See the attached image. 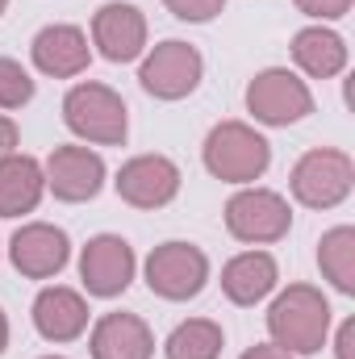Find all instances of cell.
Instances as JSON below:
<instances>
[{"mask_svg":"<svg viewBox=\"0 0 355 359\" xmlns=\"http://www.w3.org/2000/svg\"><path fill=\"white\" fill-rule=\"evenodd\" d=\"M267 334L288 355H318L330 334V301L314 284H288L267 309Z\"/></svg>","mask_w":355,"mask_h":359,"instance_id":"6da1fadb","label":"cell"},{"mask_svg":"<svg viewBox=\"0 0 355 359\" xmlns=\"http://www.w3.org/2000/svg\"><path fill=\"white\" fill-rule=\"evenodd\" d=\"M201 159H205L209 176L222 180V184H255L272 163V147L255 126L222 121V126L209 130V138L201 147Z\"/></svg>","mask_w":355,"mask_h":359,"instance_id":"7a4b0ae2","label":"cell"},{"mask_svg":"<svg viewBox=\"0 0 355 359\" xmlns=\"http://www.w3.org/2000/svg\"><path fill=\"white\" fill-rule=\"evenodd\" d=\"M63 121L76 138H84L92 147H121L130 134L126 100L109 84H96V80H84L63 96Z\"/></svg>","mask_w":355,"mask_h":359,"instance_id":"3957f363","label":"cell"},{"mask_svg":"<svg viewBox=\"0 0 355 359\" xmlns=\"http://www.w3.org/2000/svg\"><path fill=\"white\" fill-rule=\"evenodd\" d=\"M293 196L305 205V209H335L351 196L355 188V163L347 151H335V147H318V151H305L288 176Z\"/></svg>","mask_w":355,"mask_h":359,"instance_id":"277c9868","label":"cell"},{"mask_svg":"<svg viewBox=\"0 0 355 359\" xmlns=\"http://www.w3.org/2000/svg\"><path fill=\"white\" fill-rule=\"evenodd\" d=\"M288 226H293V209L272 188H243L226 201V230L247 247L280 243L288 234Z\"/></svg>","mask_w":355,"mask_h":359,"instance_id":"5b68a950","label":"cell"},{"mask_svg":"<svg viewBox=\"0 0 355 359\" xmlns=\"http://www.w3.org/2000/svg\"><path fill=\"white\" fill-rule=\"evenodd\" d=\"M247 113L260 126H297L314 113V92L288 67H267L247 84Z\"/></svg>","mask_w":355,"mask_h":359,"instance_id":"8992f818","label":"cell"},{"mask_svg":"<svg viewBox=\"0 0 355 359\" xmlns=\"http://www.w3.org/2000/svg\"><path fill=\"white\" fill-rule=\"evenodd\" d=\"M201 76H205L201 50L188 46V42H180V38L159 42L142 59V67H138V84L155 100H184V96H192L196 84H201Z\"/></svg>","mask_w":355,"mask_h":359,"instance_id":"52a82bcc","label":"cell"},{"mask_svg":"<svg viewBox=\"0 0 355 359\" xmlns=\"http://www.w3.org/2000/svg\"><path fill=\"white\" fill-rule=\"evenodd\" d=\"M209 284V255L192 243H163L147 255V288L163 301H192Z\"/></svg>","mask_w":355,"mask_h":359,"instance_id":"ba28073f","label":"cell"},{"mask_svg":"<svg viewBox=\"0 0 355 359\" xmlns=\"http://www.w3.org/2000/svg\"><path fill=\"white\" fill-rule=\"evenodd\" d=\"M113 188L134 209H163L180 192V168L168 155H134V159L121 163Z\"/></svg>","mask_w":355,"mask_h":359,"instance_id":"9c48e42d","label":"cell"},{"mask_svg":"<svg viewBox=\"0 0 355 359\" xmlns=\"http://www.w3.org/2000/svg\"><path fill=\"white\" fill-rule=\"evenodd\" d=\"M134 247L117 234H96L88 238V247L80 251V280L88 288V297H121L134 280Z\"/></svg>","mask_w":355,"mask_h":359,"instance_id":"30bf717a","label":"cell"},{"mask_svg":"<svg viewBox=\"0 0 355 359\" xmlns=\"http://www.w3.org/2000/svg\"><path fill=\"white\" fill-rule=\"evenodd\" d=\"M92 42L109 63H134L147 50V17L130 0H109L92 13Z\"/></svg>","mask_w":355,"mask_h":359,"instance_id":"8fae6325","label":"cell"},{"mask_svg":"<svg viewBox=\"0 0 355 359\" xmlns=\"http://www.w3.org/2000/svg\"><path fill=\"white\" fill-rule=\"evenodd\" d=\"M8 259H13V268L21 271L25 280H51V276H59L67 268L72 238L59 226H51V222H29V226H21L13 234Z\"/></svg>","mask_w":355,"mask_h":359,"instance_id":"7c38bea8","label":"cell"},{"mask_svg":"<svg viewBox=\"0 0 355 359\" xmlns=\"http://www.w3.org/2000/svg\"><path fill=\"white\" fill-rule=\"evenodd\" d=\"M42 172L55 201H67V205H84L105 188V159L88 147H55Z\"/></svg>","mask_w":355,"mask_h":359,"instance_id":"4fadbf2b","label":"cell"},{"mask_svg":"<svg viewBox=\"0 0 355 359\" xmlns=\"http://www.w3.org/2000/svg\"><path fill=\"white\" fill-rule=\"evenodd\" d=\"M29 59L42 76H55V80H72L80 72H88L92 50H88V34L80 25H46L38 29L34 46H29Z\"/></svg>","mask_w":355,"mask_h":359,"instance_id":"5bb4252c","label":"cell"},{"mask_svg":"<svg viewBox=\"0 0 355 359\" xmlns=\"http://www.w3.org/2000/svg\"><path fill=\"white\" fill-rule=\"evenodd\" d=\"M34 326L46 343H72L88 330V301L76 288L51 284L34 297Z\"/></svg>","mask_w":355,"mask_h":359,"instance_id":"9a60e30c","label":"cell"},{"mask_svg":"<svg viewBox=\"0 0 355 359\" xmlns=\"http://www.w3.org/2000/svg\"><path fill=\"white\" fill-rule=\"evenodd\" d=\"M92 359H151L155 334L138 313H105L88 339Z\"/></svg>","mask_w":355,"mask_h":359,"instance_id":"2e32d148","label":"cell"},{"mask_svg":"<svg viewBox=\"0 0 355 359\" xmlns=\"http://www.w3.org/2000/svg\"><path fill=\"white\" fill-rule=\"evenodd\" d=\"M46 192V172L34 155H8L0 159V217L34 213Z\"/></svg>","mask_w":355,"mask_h":359,"instance_id":"e0dca14e","label":"cell"},{"mask_svg":"<svg viewBox=\"0 0 355 359\" xmlns=\"http://www.w3.org/2000/svg\"><path fill=\"white\" fill-rule=\"evenodd\" d=\"M276 280H280V271H276V259L267 251H243L222 268V292L234 305H260L276 288Z\"/></svg>","mask_w":355,"mask_h":359,"instance_id":"ac0fdd59","label":"cell"},{"mask_svg":"<svg viewBox=\"0 0 355 359\" xmlns=\"http://www.w3.org/2000/svg\"><path fill=\"white\" fill-rule=\"evenodd\" d=\"M293 63L309 80H335L347 67V42L326 25H305L293 38Z\"/></svg>","mask_w":355,"mask_h":359,"instance_id":"d6986e66","label":"cell"},{"mask_svg":"<svg viewBox=\"0 0 355 359\" xmlns=\"http://www.w3.org/2000/svg\"><path fill=\"white\" fill-rule=\"evenodd\" d=\"M318 268L322 276L339 288V292H355V230L351 226H335L322 234L318 243Z\"/></svg>","mask_w":355,"mask_h":359,"instance_id":"ffe728a7","label":"cell"},{"mask_svg":"<svg viewBox=\"0 0 355 359\" xmlns=\"http://www.w3.org/2000/svg\"><path fill=\"white\" fill-rule=\"evenodd\" d=\"M222 326L209 322V318H188L180 322L176 330L168 334L163 343V355L168 359H217L222 355Z\"/></svg>","mask_w":355,"mask_h":359,"instance_id":"44dd1931","label":"cell"},{"mask_svg":"<svg viewBox=\"0 0 355 359\" xmlns=\"http://www.w3.org/2000/svg\"><path fill=\"white\" fill-rule=\"evenodd\" d=\"M34 100V80L17 59L0 55V109H21Z\"/></svg>","mask_w":355,"mask_h":359,"instance_id":"7402d4cb","label":"cell"},{"mask_svg":"<svg viewBox=\"0 0 355 359\" xmlns=\"http://www.w3.org/2000/svg\"><path fill=\"white\" fill-rule=\"evenodd\" d=\"M163 4L176 21H188V25H205L226 8V0H163Z\"/></svg>","mask_w":355,"mask_h":359,"instance_id":"603a6c76","label":"cell"},{"mask_svg":"<svg viewBox=\"0 0 355 359\" xmlns=\"http://www.w3.org/2000/svg\"><path fill=\"white\" fill-rule=\"evenodd\" d=\"M305 17H314V21H339V17H347L351 13L355 0H293Z\"/></svg>","mask_w":355,"mask_h":359,"instance_id":"cb8c5ba5","label":"cell"},{"mask_svg":"<svg viewBox=\"0 0 355 359\" xmlns=\"http://www.w3.org/2000/svg\"><path fill=\"white\" fill-rule=\"evenodd\" d=\"M17 138H21V134H17V121L0 113V159L17 155Z\"/></svg>","mask_w":355,"mask_h":359,"instance_id":"d4e9b609","label":"cell"},{"mask_svg":"<svg viewBox=\"0 0 355 359\" xmlns=\"http://www.w3.org/2000/svg\"><path fill=\"white\" fill-rule=\"evenodd\" d=\"M351 351H355V322H343L339 326V339H335V355L351 359Z\"/></svg>","mask_w":355,"mask_h":359,"instance_id":"484cf974","label":"cell"},{"mask_svg":"<svg viewBox=\"0 0 355 359\" xmlns=\"http://www.w3.org/2000/svg\"><path fill=\"white\" fill-rule=\"evenodd\" d=\"M239 359H297V355H288V351H284V347H276V343H260V347L243 351Z\"/></svg>","mask_w":355,"mask_h":359,"instance_id":"4316f807","label":"cell"},{"mask_svg":"<svg viewBox=\"0 0 355 359\" xmlns=\"http://www.w3.org/2000/svg\"><path fill=\"white\" fill-rule=\"evenodd\" d=\"M4 347H8V318H4V309H0V355H4Z\"/></svg>","mask_w":355,"mask_h":359,"instance_id":"83f0119b","label":"cell"},{"mask_svg":"<svg viewBox=\"0 0 355 359\" xmlns=\"http://www.w3.org/2000/svg\"><path fill=\"white\" fill-rule=\"evenodd\" d=\"M4 8H8V0H0V13H4Z\"/></svg>","mask_w":355,"mask_h":359,"instance_id":"f1b7e54d","label":"cell"},{"mask_svg":"<svg viewBox=\"0 0 355 359\" xmlns=\"http://www.w3.org/2000/svg\"><path fill=\"white\" fill-rule=\"evenodd\" d=\"M42 359H63V355H42Z\"/></svg>","mask_w":355,"mask_h":359,"instance_id":"f546056e","label":"cell"}]
</instances>
